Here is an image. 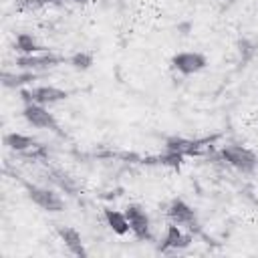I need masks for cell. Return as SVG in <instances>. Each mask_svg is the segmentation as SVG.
Returning <instances> with one entry per match:
<instances>
[{"label":"cell","instance_id":"ac0fdd59","mask_svg":"<svg viewBox=\"0 0 258 258\" xmlns=\"http://www.w3.org/2000/svg\"><path fill=\"white\" fill-rule=\"evenodd\" d=\"M238 52H240V56H242V60L246 62L248 58H252L254 56V46L250 44V40L248 38H242V40H238Z\"/></svg>","mask_w":258,"mask_h":258},{"label":"cell","instance_id":"9c48e42d","mask_svg":"<svg viewBox=\"0 0 258 258\" xmlns=\"http://www.w3.org/2000/svg\"><path fill=\"white\" fill-rule=\"evenodd\" d=\"M194 242L191 234H185L181 230V226L169 222L165 228V236L161 240V244L157 246V252H171V250H183Z\"/></svg>","mask_w":258,"mask_h":258},{"label":"cell","instance_id":"9a60e30c","mask_svg":"<svg viewBox=\"0 0 258 258\" xmlns=\"http://www.w3.org/2000/svg\"><path fill=\"white\" fill-rule=\"evenodd\" d=\"M38 77V73H32V71H22V73H6L2 75V85L6 89H16V87H22V85H28L30 81H34Z\"/></svg>","mask_w":258,"mask_h":258},{"label":"cell","instance_id":"8992f818","mask_svg":"<svg viewBox=\"0 0 258 258\" xmlns=\"http://www.w3.org/2000/svg\"><path fill=\"white\" fill-rule=\"evenodd\" d=\"M22 117L28 125L36 127V129H50L58 135H62L60 127H58V121L54 119V115L44 107V105H38V103H24L22 107Z\"/></svg>","mask_w":258,"mask_h":258},{"label":"cell","instance_id":"8fae6325","mask_svg":"<svg viewBox=\"0 0 258 258\" xmlns=\"http://www.w3.org/2000/svg\"><path fill=\"white\" fill-rule=\"evenodd\" d=\"M210 139L206 141H196V139H185V137H177V135H171L165 139V149L167 151H175L183 157L187 155H198L200 153V147H204V143H208Z\"/></svg>","mask_w":258,"mask_h":258},{"label":"cell","instance_id":"ba28073f","mask_svg":"<svg viewBox=\"0 0 258 258\" xmlns=\"http://www.w3.org/2000/svg\"><path fill=\"white\" fill-rule=\"evenodd\" d=\"M125 216L129 220L131 234L137 240H151V220L139 204H129L125 208Z\"/></svg>","mask_w":258,"mask_h":258},{"label":"cell","instance_id":"5b68a950","mask_svg":"<svg viewBox=\"0 0 258 258\" xmlns=\"http://www.w3.org/2000/svg\"><path fill=\"white\" fill-rule=\"evenodd\" d=\"M69 62L67 56H58L54 52H36V54H18L16 56V69L20 71H32V73H38V71H44V69H52V67H58V64H64Z\"/></svg>","mask_w":258,"mask_h":258},{"label":"cell","instance_id":"2e32d148","mask_svg":"<svg viewBox=\"0 0 258 258\" xmlns=\"http://www.w3.org/2000/svg\"><path fill=\"white\" fill-rule=\"evenodd\" d=\"M69 64H71L75 71L85 73V71H89V69L95 64V58H93L91 52H87V50H79V52H75V54L69 56Z\"/></svg>","mask_w":258,"mask_h":258},{"label":"cell","instance_id":"3957f363","mask_svg":"<svg viewBox=\"0 0 258 258\" xmlns=\"http://www.w3.org/2000/svg\"><path fill=\"white\" fill-rule=\"evenodd\" d=\"M165 216H167L169 222H173V224H177V226H183V228H187V230L194 232V234L200 232V222H198L196 210H194L187 202H183L181 198H173V200L169 202V206H167V210H165Z\"/></svg>","mask_w":258,"mask_h":258},{"label":"cell","instance_id":"6da1fadb","mask_svg":"<svg viewBox=\"0 0 258 258\" xmlns=\"http://www.w3.org/2000/svg\"><path fill=\"white\" fill-rule=\"evenodd\" d=\"M20 183H22L28 200L34 206H38L40 210L50 212V214H58V212L64 210V202L56 191H52L48 187H42V185H36V183H30L26 179H20Z\"/></svg>","mask_w":258,"mask_h":258},{"label":"cell","instance_id":"e0dca14e","mask_svg":"<svg viewBox=\"0 0 258 258\" xmlns=\"http://www.w3.org/2000/svg\"><path fill=\"white\" fill-rule=\"evenodd\" d=\"M50 175H52V181H54V183H58V187H60V189H64V191H69V194H75V191H77V183H75V179H73V177H69L67 173H62V171L54 169Z\"/></svg>","mask_w":258,"mask_h":258},{"label":"cell","instance_id":"d6986e66","mask_svg":"<svg viewBox=\"0 0 258 258\" xmlns=\"http://www.w3.org/2000/svg\"><path fill=\"white\" fill-rule=\"evenodd\" d=\"M62 0H24L22 8H44V6H54L60 4Z\"/></svg>","mask_w":258,"mask_h":258},{"label":"cell","instance_id":"52a82bcc","mask_svg":"<svg viewBox=\"0 0 258 258\" xmlns=\"http://www.w3.org/2000/svg\"><path fill=\"white\" fill-rule=\"evenodd\" d=\"M169 64L173 71L187 77V75H196V73L204 71L208 67V58H206V54H202L198 50H183V52H175L169 58Z\"/></svg>","mask_w":258,"mask_h":258},{"label":"cell","instance_id":"277c9868","mask_svg":"<svg viewBox=\"0 0 258 258\" xmlns=\"http://www.w3.org/2000/svg\"><path fill=\"white\" fill-rule=\"evenodd\" d=\"M20 97L24 103H38V105L48 107V105L69 99L71 93L64 89H58L54 85H40V87H32V89H20Z\"/></svg>","mask_w":258,"mask_h":258},{"label":"cell","instance_id":"7c38bea8","mask_svg":"<svg viewBox=\"0 0 258 258\" xmlns=\"http://www.w3.org/2000/svg\"><path fill=\"white\" fill-rule=\"evenodd\" d=\"M103 216H105V222H107V226H109V230H111L113 234L125 236V234L131 232L129 220H127L125 212H119V210H113V208H105Z\"/></svg>","mask_w":258,"mask_h":258},{"label":"cell","instance_id":"5bb4252c","mask_svg":"<svg viewBox=\"0 0 258 258\" xmlns=\"http://www.w3.org/2000/svg\"><path fill=\"white\" fill-rule=\"evenodd\" d=\"M4 145L12 151H28V149H34L36 147V139L30 137V135H24V133H6L4 135Z\"/></svg>","mask_w":258,"mask_h":258},{"label":"cell","instance_id":"30bf717a","mask_svg":"<svg viewBox=\"0 0 258 258\" xmlns=\"http://www.w3.org/2000/svg\"><path fill=\"white\" fill-rule=\"evenodd\" d=\"M56 236L60 238V242L64 244V248L79 258L87 256V248L83 244V238L79 234V230H75L73 226H56Z\"/></svg>","mask_w":258,"mask_h":258},{"label":"cell","instance_id":"4fadbf2b","mask_svg":"<svg viewBox=\"0 0 258 258\" xmlns=\"http://www.w3.org/2000/svg\"><path fill=\"white\" fill-rule=\"evenodd\" d=\"M14 50L18 54H36V52H44L48 48H44L34 34L30 32H18L16 34V40H14Z\"/></svg>","mask_w":258,"mask_h":258},{"label":"cell","instance_id":"ffe728a7","mask_svg":"<svg viewBox=\"0 0 258 258\" xmlns=\"http://www.w3.org/2000/svg\"><path fill=\"white\" fill-rule=\"evenodd\" d=\"M67 2H71V4H81V6H85L89 0H67Z\"/></svg>","mask_w":258,"mask_h":258},{"label":"cell","instance_id":"7a4b0ae2","mask_svg":"<svg viewBox=\"0 0 258 258\" xmlns=\"http://www.w3.org/2000/svg\"><path fill=\"white\" fill-rule=\"evenodd\" d=\"M220 159L226 161L228 165H232L234 169L242 171V173H252L258 165V157L254 155V151H250L244 145H224L220 149Z\"/></svg>","mask_w":258,"mask_h":258}]
</instances>
